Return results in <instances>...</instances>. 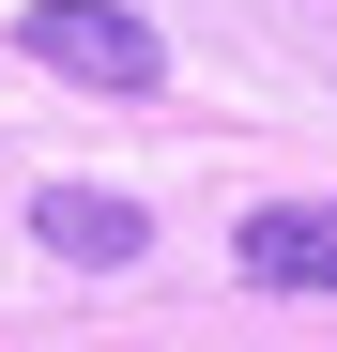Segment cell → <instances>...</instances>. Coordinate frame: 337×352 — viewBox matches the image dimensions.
<instances>
[{
    "label": "cell",
    "instance_id": "6da1fadb",
    "mask_svg": "<svg viewBox=\"0 0 337 352\" xmlns=\"http://www.w3.org/2000/svg\"><path fill=\"white\" fill-rule=\"evenodd\" d=\"M16 46H31L46 77H77V92H153V77H168L153 16H123V0H31Z\"/></svg>",
    "mask_w": 337,
    "mask_h": 352
},
{
    "label": "cell",
    "instance_id": "7a4b0ae2",
    "mask_svg": "<svg viewBox=\"0 0 337 352\" xmlns=\"http://www.w3.org/2000/svg\"><path fill=\"white\" fill-rule=\"evenodd\" d=\"M230 261H246L261 291H337V199H261V214L230 230Z\"/></svg>",
    "mask_w": 337,
    "mask_h": 352
},
{
    "label": "cell",
    "instance_id": "3957f363",
    "mask_svg": "<svg viewBox=\"0 0 337 352\" xmlns=\"http://www.w3.org/2000/svg\"><path fill=\"white\" fill-rule=\"evenodd\" d=\"M31 245H46V261H138L153 214L107 199V184H46V199H31Z\"/></svg>",
    "mask_w": 337,
    "mask_h": 352
}]
</instances>
